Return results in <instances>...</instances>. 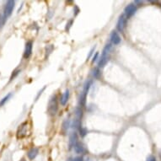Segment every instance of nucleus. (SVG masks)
I'll return each mask as SVG.
<instances>
[{
	"label": "nucleus",
	"mask_w": 161,
	"mask_h": 161,
	"mask_svg": "<svg viewBox=\"0 0 161 161\" xmlns=\"http://www.w3.org/2000/svg\"><path fill=\"white\" fill-rule=\"evenodd\" d=\"M58 98L56 95L53 96L51 98L49 102H48V106H47V113L49 116L53 117L58 113Z\"/></svg>",
	"instance_id": "1"
},
{
	"label": "nucleus",
	"mask_w": 161,
	"mask_h": 161,
	"mask_svg": "<svg viewBox=\"0 0 161 161\" xmlns=\"http://www.w3.org/2000/svg\"><path fill=\"white\" fill-rule=\"evenodd\" d=\"M111 44H107L106 47H104V49H103V52H102V55L100 57V60H99V63H98V66L99 68H103L106 66V64L108 63L109 61V58H110V57H109V53H110V51L111 49Z\"/></svg>",
	"instance_id": "2"
},
{
	"label": "nucleus",
	"mask_w": 161,
	"mask_h": 161,
	"mask_svg": "<svg viewBox=\"0 0 161 161\" xmlns=\"http://www.w3.org/2000/svg\"><path fill=\"white\" fill-rule=\"evenodd\" d=\"M14 6H15V2L13 0L8 1L6 3V5L4 7V10H3V22H5V20L8 19V17L12 14V12L14 10Z\"/></svg>",
	"instance_id": "3"
},
{
	"label": "nucleus",
	"mask_w": 161,
	"mask_h": 161,
	"mask_svg": "<svg viewBox=\"0 0 161 161\" xmlns=\"http://www.w3.org/2000/svg\"><path fill=\"white\" fill-rule=\"evenodd\" d=\"M127 20H128V19L125 16V14H123L122 15H120L119 19H118L117 23V31H120V32H123L124 31L126 26H127Z\"/></svg>",
	"instance_id": "4"
},
{
	"label": "nucleus",
	"mask_w": 161,
	"mask_h": 161,
	"mask_svg": "<svg viewBox=\"0 0 161 161\" xmlns=\"http://www.w3.org/2000/svg\"><path fill=\"white\" fill-rule=\"evenodd\" d=\"M28 133V122H23L22 124L19 127L18 131H17V138H22L27 136Z\"/></svg>",
	"instance_id": "5"
},
{
	"label": "nucleus",
	"mask_w": 161,
	"mask_h": 161,
	"mask_svg": "<svg viewBox=\"0 0 161 161\" xmlns=\"http://www.w3.org/2000/svg\"><path fill=\"white\" fill-rule=\"evenodd\" d=\"M136 4H134V3H130V4H128V5L125 8V9H124V14H125V16L127 17V19H129V18H131L132 16H133L134 14H135V13H136Z\"/></svg>",
	"instance_id": "6"
},
{
	"label": "nucleus",
	"mask_w": 161,
	"mask_h": 161,
	"mask_svg": "<svg viewBox=\"0 0 161 161\" xmlns=\"http://www.w3.org/2000/svg\"><path fill=\"white\" fill-rule=\"evenodd\" d=\"M32 49H33V42L32 41H29L26 42L25 47V51H24V54H23V58L25 59L30 58V57L32 54Z\"/></svg>",
	"instance_id": "7"
},
{
	"label": "nucleus",
	"mask_w": 161,
	"mask_h": 161,
	"mask_svg": "<svg viewBox=\"0 0 161 161\" xmlns=\"http://www.w3.org/2000/svg\"><path fill=\"white\" fill-rule=\"evenodd\" d=\"M121 37H120L119 34L117 33V31H112L111 34V42L112 44L118 45L121 43Z\"/></svg>",
	"instance_id": "8"
},
{
	"label": "nucleus",
	"mask_w": 161,
	"mask_h": 161,
	"mask_svg": "<svg viewBox=\"0 0 161 161\" xmlns=\"http://www.w3.org/2000/svg\"><path fill=\"white\" fill-rule=\"evenodd\" d=\"M38 153H39V149L37 148H31L27 152V156L29 159L33 160L34 158H36V156L38 155Z\"/></svg>",
	"instance_id": "9"
},
{
	"label": "nucleus",
	"mask_w": 161,
	"mask_h": 161,
	"mask_svg": "<svg viewBox=\"0 0 161 161\" xmlns=\"http://www.w3.org/2000/svg\"><path fill=\"white\" fill-rule=\"evenodd\" d=\"M68 99H69V89H67L64 91L61 99H60V103H61L62 106H65L68 101Z\"/></svg>",
	"instance_id": "10"
},
{
	"label": "nucleus",
	"mask_w": 161,
	"mask_h": 161,
	"mask_svg": "<svg viewBox=\"0 0 161 161\" xmlns=\"http://www.w3.org/2000/svg\"><path fill=\"white\" fill-rule=\"evenodd\" d=\"M77 143H78V136H77V133H73L69 138V148L70 149L74 147V145L76 144Z\"/></svg>",
	"instance_id": "11"
},
{
	"label": "nucleus",
	"mask_w": 161,
	"mask_h": 161,
	"mask_svg": "<svg viewBox=\"0 0 161 161\" xmlns=\"http://www.w3.org/2000/svg\"><path fill=\"white\" fill-rule=\"evenodd\" d=\"M73 148H74V151L77 153H83V152H84V147H83V144H82L81 143H79V142H78V143L74 145Z\"/></svg>",
	"instance_id": "12"
},
{
	"label": "nucleus",
	"mask_w": 161,
	"mask_h": 161,
	"mask_svg": "<svg viewBox=\"0 0 161 161\" xmlns=\"http://www.w3.org/2000/svg\"><path fill=\"white\" fill-rule=\"evenodd\" d=\"M91 81H87L86 83H85V84H84V87H83V92H82V94H83L84 96H86V97L87 94L89 93V89H90V86H91Z\"/></svg>",
	"instance_id": "13"
},
{
	"label": "nucleus",
	"mask_w": 161,
	"mask_h": 161,
	"mask_svg": "<svg viewBox=\"0 0 161 161\" xmlns=\"http://www.w3.org/2000/svg\"><path fill=\"white\" fill-rule=\"evenodd\" d=\"M70 127V121L69 120H65L63 122V128H62V130L63 133H66L68 130V128Z\"/></svg>",
	"instance_id": "14"
},
{
	"label": "nucleus",
	"mask_w": 161,
	"mask_h": 161,
	"mask_svg": "<svg viewBox=\"0 0 161 161\" xmlns=\"http://www.w3.org/2000/svg\"><path fill=\"white\" fill-rule=\"evenodd\" d=\"M75 112H76V116L78 117V120H80L83 117V110H82L80 106L75 109Z\"/></svg>",
	"instance_id": "15"
},
{
	"label": "nucleus",
	"mask_w": 161,
	"mask_h": 161,
	"mask_svg": "<svg viewBox=\"0 0 161 161\" xmlns=\"http://www.w3.org/2000/svg\"><path fill=\"white\" fill-rule=\"evenodd\" d=\"M11 95L12 94L9 93V94H8L7 95H5V96H4V97H3L2 100H0V107H1V106H3V105H4V104H5V103L7 102L8 100H9V98L11 97Z\"/></svg>",
	"instance_id": "16"
},
{
	"label": "nucleus",
	"mask_w": 161,
	"mask_h": 161,
	"mask_svg": "<svg viewBox=\"0 0 161 161\" xmlns=\"http://www.w3.org/2000/svg\"><path fill=\"white\" fill-rule=\"evenodd\" d=\"M73 128H76V129H79L81 128V122L80 120L75 119L73 121Z\"/></svg>",
	"instance_id": "17"
},
{
	"label": "nucleus",
	"mask_w": 161,
	"mask_h": 161,
	"mask_svg": "<svg viewBox=\"0 0 161 161\" xmlns=\"http://www.w3.org/2000/svg\"><path fill=\"white\" fill-rule=\"evenodd\" d=\"M100 72L99 68H94V73H93V76H94L95 78H98L100 77Z\"/></svg>",
	"instance_id": "18"
},
{
	"label": "nucleus",
	"mask_w": 161,
	"mask_h": 161,
	"mask_svg": "<svg viewBox=\"0 0 161 161\" xmlns=\"http://www.w3.org/2000/svg\"><path fill=\"white\" fill-rule=\"evenodd\" d=\"M79 133H80V135L82 137H84L87 133H88V132H87L86 129H85V128H79Z\"/></svg>",
	"instance_id": "19"
},
{
	"label": "nucleus",
	"mask_w": 161,
	"mask_h": 161,
	"mask_svg": "<svg viewBox=\"0 0 161 161\" xmlns=\"http://www.w3.org/2000/svg\"><path fill=\"white\" fill-rule=\"evenodd\" d=\"M95 47H95V46L92 47V49H91V50H90V52H89V55H88V57H87V60H89V58H91V56L93 55V53H94V50H95Z\"/></svg>",
	"instance_id": "20"
},
{
	"label": "nucleus",
	"mask_w": 161,
	"mask_h": 161,
	"mask_svg": "<svg viewBox=\"0 0 161 161\" xmlns=\"http://www.w3.org/2000/svg\"><path fill=\"white\" fill-rule=\"evenodd\" d=\"M98 57H99V53H95L94 56H93V59H92V63H94V62L96 61L98 58Z\"/></svg>",
	"instance_id": "21"
},
{
	"label": "nucleus",
	"mask_w": 161,
	"mask_h": 161,
	"mask_svg": "<svg viewBox=\"0 0 161 161\" xmlns=\"http://www.w3.org/2000/svg\"><path fill=\"white\" fill-rule=\"evenodd\" d=\"M146 161H156V158L154 157V156L150 155L148 156V158H147V160Z\"/></svg>",
	"instance_id": "22"
},
{
	"label": "nucleus",
	"mask_w": 161,
	"mask_h": 161,
	"mask_svg": "<svg viewBox=\"0 0 161 161\" xmlns=\"http://www.w3.org/2000/svg\"><path fill=\"white\" fill-rule=\"evenodd\" d=\"M73 161H83V159L82 157H76L73 159Z\"/></svg>",
	"instance_id": "23"
},
{
	"label": "nucleus",
	"mask_w": 161,
	"mask_h": 161,
	"mask_svg": "<svg viewBox=\"0 0 161 161\" xmlns=\"http://www.w3.org/2000/svg\"><path fill=\"white\" fill-rule=\"evenodd\" d=\"M20 161H26V160H25L24 158H22V159H21V160H20Z\"/></svg>",
	"instance_id": "24"
},
{
	"label": "nucleus",
	"mask_w": 161,
	"mask_h": 161,
	"mask_svg": "<svg viewBox=\"0 0 161 161\" xmlns=\"http://www.w3.org/2000/svg\"><path fill=\"white\" fill-rule=\"evenodd\" d=\"M0 21H1V15H0Z\"/></svg>",
	"instance_id": "25"
}]
</instances>
